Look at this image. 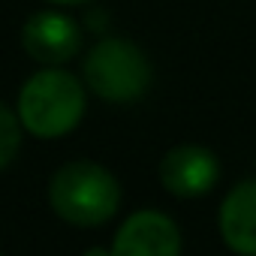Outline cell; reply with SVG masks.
I'll return each mask as SVG.
<instances>
[{
    "instance_id": "6da1fadb",
    "label": "cell",
    "mask_w": 256,
    "mask_h": 256,
    "mask_svg": "<svg viewBox=\"0 0 256 256\" xmlns=\"http://www.w3.org/2000/svg\"><path fill=\"white\" fill-rule=\"evenodd\" d=\"M84 114V88L66 70L48 66L30 76L18 94V118L36 139L66 136Z\"/></svg>"
},
{
    "instance_id": "7a4b0ae2",
    "label": "cell",
    "mask_w": 256,
    "mask_h": 256,
    "mask_svg": "<svg viewBox=\"0 0 256 256\" xmlns=\"http://www.w3.org/2000/svg\"><path fill=\"white\" fill-rule=\"evenodd\" d=\"M48 202L54 214L72 226H102L120 205V187L100 163L76 160L54 172Z\"/></svg>"
},
{
    "instance_id": "277c9868",
    "label": "cell",
    "mask_w": 256,
    "mask_h": 256,
    "mask_svg": "<svg viewBox=\"0 0 256 256\" xmlns=\"http://www.w3.org/2000/svg\"><path fill=\"white\" fill-rule=\"evenodd\" d=\"M22 46L34 60L46 64V66H58L78 54L82 28L70 16L46 10V12H36L28 18V24L22 28Z\"/></svg>"
},
{
    "instance_id": "3957f363",
    "label": "cell",
    "mask_w": 256,
    "mask_h": 256,
    "mask_svg": "<svg viewBox=\"0 0 256 256\" xmlns=\"http://www.w3.org/2000/svg\"><path fill=\"white\" fill-rule=\"evenodd\" d=\"M88 88L108 102H133L151 88V64L130 40H100L84 60Z\"/></svg>"
},
{
    "instance_id": "5b68a950",
    "label": "cell",
    "mask_w": 256,
    "mask_h": 256,
    "mask_svg": "<svg viewBox=\"0 0 256 256\" xmlns=\"http://www.w3.org/2000/svg\"><path fill=\"white\" fill-rule=\"evenodd\" d=\"M220 181V160L199 145H178L160 163V184L181 199L205 196Z\"/></svg>"
},
{
    "instance_id": "52a82bcc",
    "label": "cell",
    "mask_w": 256,
    "mask_h": 256,
    "mask_svg": "<svg viewBox=\"0 0 256 256\" xmlns=\"http://www.w3.org/2000/svg\"><path fill=\"white\" fill-rule=\"evenodd\" d=\"M220 235L229 250L256 256V181L235 184L220 205Z\"/></svg>"
},
{
    "instance_id": "8992f818",
    "label": "cell",
    "mask_w": 256,
    "mask_h": 256,
    "mask_svg": "<svg viewBox=\"0 0 256 256\" xmlns=\"http://www.w3.org/2000/svg\"><path fill=\"white\" fill-rule=\"evenodd\" d=\"M114 256H178L181 232L172 217L160 211H136L126 217L112 241Z\"/></svg>"
},
{
    "instance_id": "ba28073f",
    "label": "cell",
    "mask_w": 256,
    "mask_h": 256,
    "mask_svg": "<svg viewBox=\"0 0 256 256\" xmlns=\"http://www.w3.org/2000/svg\"><path fill=\"white\" fill-rule=\"evenodd\" d=\"M22 118L0 102V169H6L22 148Z\"/></svg>"
},
{
    "instance_id": "9c48e42d",
    "label": "cell",
    "mask_w": 256,
    "mask_h": 256,
    "mask_svg": "<svg viewBox=\"0 0 256 256\" xmlns=\"http://www.w3.org/2000/svg\"><path fill=\"white\" fill-rule=\"evenodd\" d=\"M52 4H84V0H52Z\"/></svg>"
}]
</instances>
